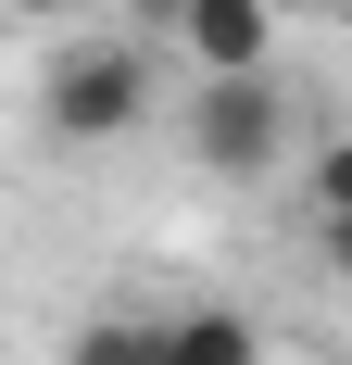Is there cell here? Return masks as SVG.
Masks as SVG:
<instances>
[{
  "instance_id": "cell-4",
  "label": "cell",
  "mask_w": 352,
  "mask_h": 365,
  "mask_svg": "<svg viewBox=\"0 0 352 365\" xmlns=\"http://www.w3.org/2000/svg\"><path fill=\"white\" fill-rule=\"evenodd\" d=\"M164 365H264V328L239 302H189V315H164Z\"/></svg>"
},
{
  "instance_id": "cell-1",
  "label": "cell",
  "mask_w": 352,
  "mask_h": 365,
  "mask_svg": "<svg viewBox=\"0 0 352 365\" xmlns=\"http://www.w3.org/2000/svg\"><path fill=\"white\" fill-rule=\"evenodd\" d=\"M189 151H202V177L252 189V177H277L302 151V101L277 76H214V88H189Z\"/></svg>"
},
{
  "instance_id": "cell-9",
  "label": "cell",
  "mask_w": 352,
  "mask_h": 365,
  "mask_svg": "<svg viewBox=\"0 0 352 365\" xmlns=\"http://www.w3.org/2000/svg\"><path fill=\"white\" fill-rule=\"evenodd\" d=\"M0 13H13V26H63L76 0H0Z\"/></svg>"
},
{
  "instance_id": "cell-6",
  "label": "cell",
  "mask_w": 352,
  "mask_h": 365,
  "mask_svg": "<svg viewBox=\"0 0 352 365\" xmlns=\"http://www.w3.org/2000/svg\"><path fill=\"white\" fill-rule=\"evenodd\" d=\"M302 215H315V227L352 215V139H315V151H302Z\"/></svg>"
},
{
  "instance_id": "cell-8",
  "label": "cell",
  "mask_w": 352,
  "mask_h": 365,
  "mask_svg": "<svg viewBox=\"0 0 352 365\" xmlns=\"http://www.w3.org/2000/svg\"><path fill=\"white\" fill-rule=\"evenodd\" d=\"M126 26H151V38H176V26H189V0H126Z\"/></svg>"
},
{
  "instance_id": "cell-2",
  "label": "cell",
  "mask_w": 352,
  "mask_h": 365,
  "mask_svg": "<svg viewBox=\"0 0 352 365\" xmlns=\"http://www.w3.org/2000/svg\"><path fill=\"white\" fill-rule=\"evenodd\" d=\"M151 113V51L139 38H88V51H51V88H38V126L63 151H113Z\"/></svg>"
},
{
  "instance_id": "cell-7",
  "label": "cell",
  "mask_w": 352,
  "mask_h": 365,
  "mask_svg": "<svg viewBox=\"0 0 352 365\" xmlns=\"http://www.w3.org/2000/svg\"><path fill=\"white\" fill-rule=\"evenodd\" d=\"M315 264H327V277L352 290V215H340V227H315Z\"/></svg>"
},
{
  "instance_id": "cell-3",
  "label": "cell",
  "mask_w": 352,
  "mask_h": 365,
  "mask_svg": "<svg viewBox=\"0 0 352 365\" xmlns=\"http://www.w3.org/2000/svg\"><path fill=\"white\" fill-rule=\"evenodd\" d=\"M176 51L214 76H277V0H189V26H176Z\"/></svg>"
},
{
  "instance_id": "cell-10",
  "label": "cell",
  "mask_w": 352,
  "mask_h": 365,
  "mask_svg": "<svg viewBox=\"0 0 352 365\" xmlns=\"http://www.w3.org/2000/svg\"><path fill=\"white\" fill-rule=\"evenodd\" d=\"M340 38H352V0H340Z\"/></svg>"
},
{
  "instance_id": "cell-5",
  "label": "cell",
  "mask_w": 352,
  "mask_h": 365,
  "mask_svg": "<svg viewBox=\"0 0 352 365\" xmlns=\"http://www.w3.org/2000/svg\"><path fill=\"white\" fill-rule=\"evenodd\" d=\"M63 365H164V315H88L63 340Z\"/></svg>"
}]
</instances>
